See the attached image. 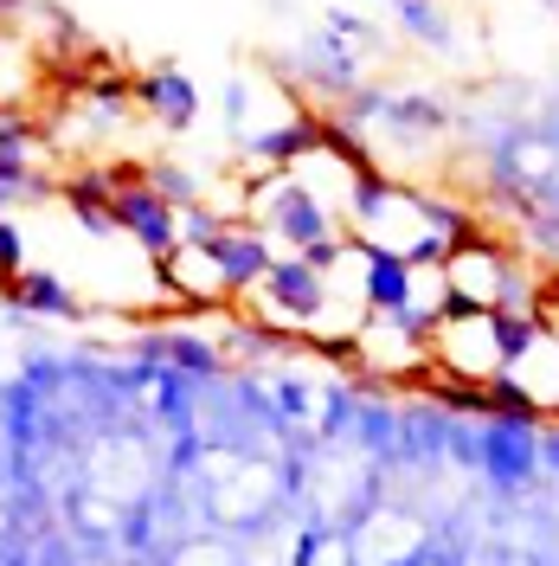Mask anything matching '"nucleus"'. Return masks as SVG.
<instances>
[{
	"mask_svg": "<svg viewBox=\"0 0 559 566\" xmlns=\"http://www.w3.org/2000/svg\"><path fill=\"white\" fill-rule=\"evenodd\" d=\"M348 547H354V566H412L431 547V528H424L405 502L373 495L348 522Z\"/></svg>",
	"mask_w": 559,
	"mask_h": 566,
	"instance_id": "nucleus-1",
	"label": "nucleus"
},
{
	"mask_svg": "<svg viewBox=\"0 0 559 566\" xmlns=\"http://www.w3.org/2000/svg\"><path fill=\"white\" fill-rule=\"evenodd\" d=\"M109 212H116V232L136 239L155 264H168L180 251V212L148 187L141 175H109Z\"/></svg>",
	"mask_w": 559,
	"mask_h": 566,
	"instance_id": "nucleus-2",
	"label": "nucleus"
},
{
	"mask_svg": "<svg viewBox=\"0 0 559 566\" xmlns=\"http://www.w3.org/2000/svg\"><path fill=\"white\" fill-rule=\"evenodd\" d=\"M257 303H264V316L283 322V328H309L335 296H328V271H315L309 258H296V251H283L277 264L264 271L257 283Z\"/></svg>",
	"mask_w": 559,
	"mask_h": 566,
	"instance_id": "nucleus-3",
	"label": "nucleus"
},
{
	"mask_svg": "<svg viewBox=\"0 0 559 566\" xmlns=\"http://www.w3.org/2000/svg\"><path fill=\"white\" fill-rule=\"evenodd\" d=\"M193 251H207V258H212V271H219V283H225V296H245V290H257V283H264V271L277 264V245H271L257 226H245V219H225L207 245H193Z\"/></svg>",
	"mask_w": 559,
	"mask_h": 566,
	"instance_id": "nucleus-4",
	"label": "nucleus"
},
{
	"mask_svg": "<svg viewBox=\"0 0 559 566\" xmlns=\"http://www.w3.org/2000/svg\"><path fill=\"white\" fill-rule=\"evenodd\" d=\"M129 104H141L155 116V129H168V136H187L193 129V116H200V91H193V77L175 65H155L129 77Z\"/></svg>",
	"mask_w": 559,
	"mask_h": 566,
	"instance_id": "nucleus-5",
	"label": "nucleus"
},
{
	"mask_svg": "<svg viewBox=\"0 0 559 566\" xmlns=\"http://www.w3.org/2000/svg\"><path fill=\"white\" fill-rule=\"evenodd\" d=\"M245 155L264 168H289L303 155H321V116H289L277 129H245Z\"/></svg>",
	"mask_w": 559,
	"mask_h": 566,
	"instance_id": "nucleus-6",
	"label": "nucleus"
},
{
	"mask_svg": "<svg viewBox=\"0 0 559 566\" xmlns=\"http://www.w3.org/2000/svg\"><path fill=\"white\" fill-rule=\"evenodd\" d=\"M7 296H13L20 316H52V322H77L84 316L77 290H71L65 277H52V271H20V277L7 283Z\"/></svg>",
	"mask_w": 559,
	"mask_h": 566,
	"instance_id": "nucleus-7",
	"label": "nucleus"
},
{
	"mask_svg": "<svg viewBox=\"0 0 559 566\" xmlns=\"http://www.w3.org/2000/svg\"><path fill=\"white\" fill-rule=\"evenodd\" d=\"M161 566H245V547H239L225 528H219V534L193 528L180 547H168V554H161Z\"/></svg>",
	"mask_w": 559,
	"mask_h": 566,
	"instance_id": "nucleus-8",
	"label": "nucleus"
},
{
	"mask_svg": "<svg viewBox=\"0 0 559 566\" xmlns=\"http://www.w3.org/2000/svg\"><path fill=\"white\" fill-rule=\"evenodd\" d=\"M141 180L168 200V207H200L207 200V187H200V175H187V168H175V161H155V168H141Z\"/></svg>",
	"mask_w": 559,
	"mask_h": 566,
	"instance_id": "nucleus-9",
	"label": "nucleus"
},
{
	"mask_svg": "<svg viewBox=\"0 0 559 566\" xmlns=\"http://www.w3.org/2000/svg\"><path fill=\"white\" fill-rule=\"evenodd\" d=\"M296 566H354V547H348V528H309Z\"/></svg>",
	"mask_w": 559,
	"mask_h": 566,
	"instance_id": "nucleus-10",
	"label": "nucleus"
},
{
	"mask_svg": "<svg viewBox=\"0 0 559 566\" xmlns=\"http://www.w3.org/2000/svg\"><path fill=\"white\" fill-rule=\"evenodd\" d=\"M399 27H405L412 39H424V45H451V33H444L451 20H444L431 0H399Z\"/></svg>",
	"mask_w": 559,
	"mask_h": 566,
	"instance_id": "nucleus-11",
	"label": "nucleus"
},
{
	"mask_svg": "<svg viewBox=\"0 0 559 566\" xmlns=\"http://www.w3.org/2000/svg\"><path fill=\"white\" fill-rule=\"evenodd\" d=\"M508 161H515V175H527V180H553L559 175V148L553 142H515Z\"/></svg>",
	"mask_w": 559,
	"mask_h": 566,
	"instance_id": "nucleus-12",
	"label": "nucleus"
},
{
	"mask_svg": "<svg viewBox=\"0 0 559 566\" xmlns=\"http://www.w3.org/2000/svg\"><path fill=\"white\" fill-rule=\"evenodd\" d=\"M27 271V239H20V226L0 212V283H13Z\"/></svg>",
	"mask_w": 559,
	"mask_h": 566,
	"instance_id": "nucleus-13",
	"label": "nucleus"
},
{
	"mask_svg": "<svg viewBox=\"0 0 559 566\" xmlns=\"http://www.w3.org/2000/svg\"><path fill=\"white\" fill-rule=\"evenodd\" d=\"M451 560H456V554H451ZM456 566H463V560H456ZM470 566H534V560H527V554H508V547H502V554L489 547V554H476Z\"/></svg>",
	"mask_w": 559,
	"mask_h": 566,
	"instance_id": "nucleus-14",
	"label": "nucleus"
},
{
	"mask_svg": "<svg viewBox=\"0 0 559 566\" xmlns=\"http://www.w3.org/2000/svg\"><path fill=\"white\" fill-rule=\"evenodd\" d=\"M412 566H456V560H451V554H437V547H424V554H419Z\"/></svg>",
	"mask_w": 559,
	"mask_h": 566,
	"instance_id": "nucleus-15",
	"label": "nucleus"
},
{
	"mask_svg": "<svg viewBox=\"0 0 559 566\" xmlns=\"http://www.w3.org/2000/svg\"><path fill=\"white\" fill-rule=\"evenodd\" d=\"M547 7H553V13H559V0H547Z\"/></svg>",
	"mask_w": 559,
	"mask_h": 566,
	"instance_id": "nucleus-16",
	"label": "nucleus"
}]
</instances>
